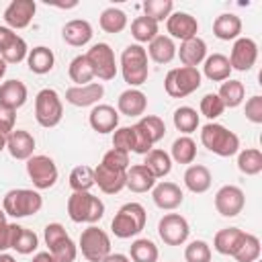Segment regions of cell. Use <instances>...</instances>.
Returning a JSON list of instances; mask_svg holds the SVG:
<instances>
[{
    "label": "cell",
    "mask_w": 262,
    "mask_h": 262,
    "mask_svg": "<svg viewBox=\"0 0 262 262\" xmlns=\"http://www.w3.org/2000/svg\"><path fill=\"white\" fill-rule=\"evenodd\" d=\"M201 143L215 156L231 158L239 151V137L219 123H207L201 129Z\"/></svg>",
    "instance_id": "6da1fadb"
},
{
    "label": "cell",
    "mask_w": 262,
    "mask_h": 262,
    "mask_svg": "<svg viewBox=\"0 0 262 262\" xmlns=\"http://www.w3.org/2000/svg\"><path fill=\"white\" fill-rule=\"evenodd\" d=\"M121 74L123 80L135 88L147 82L149 76V66H147V51L143 49V45L131 43L123 49L121 53Z\"/></svg>",
    "instance_id": "7a4b0ae2"
},
{
    "label": "cell",
    "mask_w": 262,
    "mask_h": 262,
    "mask_svg": "<svg viewBox=\"0 0 262 262\" xmlns=\"http://www.w3.org/2000/svg\"><path fill=\"white\" fill-rule=\"evenodd\" d=\"M145 221H147V213H145L143 205L125 203L115 213V217L111 221V231L121 239H129V237H135L137 233L143 231Z\"/></svg>",
    "instance_id": "3957f363"
},
{
    "label": "cell",
    "mask_w": 262,
    "mask_h": 262,
    "mask_svg": "<svg viewBox=\"0 0 262 262\" xmlns=\"http://www.w3.org/2000/svg\"><path fill=\"white\" fill-rule=\"evenodd\" d=\"M43 207V196L31 188H12L2 199V209L6 215L20 219L39 213Z\"/></svg>",
    "instance_id": "277c9868"
},
{
    "label": "cell",
    "mask_w": 262,
    "mask_h": 262,
    "mask_svg": "<svg viewBox=\"0 0 262 262\" xmlns=\"http://www.w3.org/2000/svg\"><path fill=\"white\" fill-rule=\"evenodd\" d=\"M68 215L74 223L94 225L104 215V203L90 192H72L68 199Z\"/></svg>",
    "instance_id": "5b68a950"
},
{
    "label": "cell",
    "mask_w": 262,
    "mask_h": 262,
    "mask_svg": "<svg viewBox=\"0 0 262 262\" xmlns=\"http://www.w3.org/2000/svg\"><path fill=\"white\" fill-rule=\"evenodd\" d=\"M201 82H203V76H201V72L196 68L180 66V68H172L166 74V78H164V90L172 98H184V96L192 94L194 90H199L201 88Z\"/></svg>",
    "instance_id": "8992f818"
},
{
    "label": "cell",
    "mask_w": 262,
    "mask_h": 262,
    "mask_svg": "<svg viewBox=\"0 0 262 262\" xmlns=\"http://www.w3.org/2000/svg\"><path fill=\"white\" fill-rule=\"evenodd\" d=\"M63 117V104L59 94L53 88H43L35 96V119L41 127H57Z\"/></svg>",
    "instance_id": "52a82bcc"
},
{
    "label": "cell",
    "mask_w": 262,
    "mask_h": 262,
    "mask_svg": "<svg viewBox=\"0 0 262 262\" xmlns=\"http://www.w3.org/2000/svg\"><path fill=\"white\" fill-rule=\"evenodd\" d=\"M45 244L53 258L57 262H74L78 256V246L72 242V237L66 233V227L61 223H47L43 229Z\"/></svg>",
    "instance_id": "ba28073f"
},
{
    "label": "cell",
    "mask_w": 262,
    "mask_h": 262,
    "mask_svg": "<svg viewBox=\"0 0 262 262\" xmlns=\"http://www.w3.org/2000/svg\"><path fill=\"white\" fill-rule=\"evenodd\" d=\"M80 250L88 262H102L111 254V237L104 229L90 225L80 235Z\"/></svg>",
    "instance_id": "9c48e42d"
},
{
    "label": "cell",
    "mask_w": 262,
    "mask_h": 262,
    "mask_svg": "<svg viewBox=\"0 0 262 262\" xmlns=\"http://www.w3.org/2000/svg\"><path fill=\"white\" fill-rule=\"evenodd\" d=\"M86 59L94 72V78L108 82L117 76V59H115V51L111 49L108 43H94L86 51Z\"/></svg>",
    "instance_id": "30bf717a"
},
{
    "label": "cell",
    "mask_w": 262,
    "mask_h": 262,
    "mask_svg": "<svg viewBox=\"0 0 262 262\" xmlns=\"http://www.w3.org/2000/svg\"><path fill=\"white\" fill-rule=\"evenodd\" d=\"M27 174L33 182V186L37 190H45V188H51L55 182H57V166L55 162L49 158V156H31L27 160Z\"/></svg>",
    "instance_id": "8fae6325"
},
{
    "label": "cell",
    "mask_w": 262,
    "mask_h": 262,
    "mask_svg": "<svg viewBox=\"0 0 262 262\" xmlns=\"http://www.w3.org/2000/svg\"><path fill=\"white\" fill-rule=\"evenodd\" d=\"M190 227L180 213H166L158 223V235L166 246H182L188 239Z\"/></svg>",
    "instance_id": "7c38bea8"
},
{
    "label": "cell",
    "mask_w": 262,
    "mask_h": 262,
    "mask_svg": "<svg viewBox=\"0 0 262 262\" xmlns=\"http://www.w3.org/2000/svg\"><path fill=\"white\" fill-rule=\"evenodd\" d=\"M231 70L237 72H250L258 59V45L254 39L250 37H237L233 47H231V55L227 57Z\"/></svg>",
    "instance_id": "4fadbf2b"
},
{
    "label": "cell",
    "mask_w": 262,
    "mask_h": 262,
    "mask_svg": "<svg viewBox=\"0 0 262 262\" xmlns=\"http://www.w3.org/2000/svg\"><path fill=\"white\" fill-rule=\"evenodd\" d=\"M244 205H246V196H244V190L239 186L225 184V186H221L215 192V209L223 217H235V215H239L242 209H244Z\"/></svg>",
    "instance_id": "5bb4252c"
},
{
    "label": "cell",
    "mask_w": 262,
    "mask_h": 262,
    "mask_svg": "<svg viewBox=\"0 0 262 262\" xmlns=\"http://www.w3.org/2000/svg\"><path fill=\"white\" fill-rule=\"evenodd\" d=\"M35 0H12L4 10V23L8 29H27L35 16Z\"/></svg>",
    "instance_id": "9a60e30c"
},
{
    "label": "cell",
    "mask_w": 262,
    "mask_h": 262,
    "mask_svg": "<svg viewBox=\"0 0 262 262\" xmlns=\"http://www.w3.org/2000/svg\"><path fill=\"white\" fill-rule=\"evenodd\" d=\"M166 31L170 35V39H180V41H188L192 37H196L199 33V23L192 14L188 12H172L166 18Z\"/></svg>",
    "instance_id": "2e32d148"
},
{
    "label": "cell",
    "mask_w": 262,
    "mask_h": 262,
    "mask_svg": "<svg viewBox=\"0 0 262 262\" xmlns=\"http://www.w3.org/2000/svg\"><path fill=\"white\" fill-rule=\"evenodd\" d=\"M104 94V86L100 82H90L86 86H70L66 90V102L74 104V106H94L98 104V100Z\"/></svg>",
    "instance_id": "e0dca14e"
},
{
    "label": "cell",
    "mask_w": 262,
    "mask_h": 262,
    "mask_svg": "<svg viewBox=\"0 0 262 262\" xmlns=\"http://www.w3.org/2000/svg\"><path fill=\"white\" fill-rule=\"evenodd\" d=\"M151 199H154L156 207H160L162 211H174L182 205L184 192L174 182H158L151 188Z\"/></svg>",
    "instance_id": "ac0fdd59"
},
{
    "label": "cell",
    "mask_w": 262,
    "mask_h": 262,
    "mask_svg": "<svg viewBox=\"0 0 262 262\" xmlns=\"http://www.w3.org/2000/svg\"><path fill=\"white\" fill-rule=\"evenodd\" d=\"M88 123L96 133H111L119 127V111L111 104H94L88 115Z\"/></svg>",
    "instance_id": "d6986e66"
},
{
    "label": "cell",
    "mask_w": 262,
    "mask_h": 262,
    "mask_svg": "<svg viewBox=\"0 0 262 262\" xmlns=\"http://www.w3.org/2000/svg\"><path fill=\"white\" fill-rule=\"evenodd\" d=\"M125 180H127V172H119V170H111L102 164H98L94 168V184L104 192V194H117L125 188Z\"/></svg>",
    "instance_id": "ffe728a7"
},
{
    "label": "cell",
    "mask_w": 262,
    "mask_h": 262,
    "mask_svg": "<svg viewBox=\"0 0 262 262\" xmlns=\"http://www.w3.org/2000/svg\"><path fill=\"white\" fill-rule=\"evenodd\" d=\"M6 149L14 160H29L35 151V137L25 129H14L6 137Z\"/></svg>",
    "instance_id": "44dd1931"
},
{
    "label": "cell",
    "mask_w": 262,
    "mask_h": 262,
    "mask_svg": "<svg viewBox=\"0 0 262 262\" xmlns=\"http://www.w3.org/2000/svg\"><path fill=\"white\" fill-rule=\"evenodd\" d=\"M117 108L125 117H143V113L147 108V96L137 88H129L119 94Z\"/></svg>",
    "instance_id": "7402d4cb"
},
{
    "label": "cell",
    "mask_w": 262,
    "mask_h": 262,
    "mask_svg": "<svg viewBox=\"0 0 262 262\" xmlns=\"http://www.w3.org/2000/svg\"><path fill=\"white\" fill-rule=\"evenodd\" d=\"M92 35H94V33H92V27H90V23L84 20V18H74V20L66 23L63 29H61L63 41H66L68 45H72V47H84L86 43H90Z\"/></svg>",
    "instance_id": "603a6c76"
},
{
    "label": "cell",
    "mask_w": 262,
    "mask_h": 262,
    "mask_svg": "<svg viewBox=\"0 0 262 262\" xmlns=\"http://www.w3.org/2000/svg\"><path fill=\"white\" fill-rule=\"evenodd\" d=\"M176 55L180 57L182 66L196 68L207 57V43L201 37H192V39L180 43V49H176Z\"/></svg>",
    "instance_id": "cb8c5ba5"
},
{
    "label": "cell",
    "mask_w": 262,
    "mask_h": 262,
    "mask_svg": "<svg viewBox=\"0 0 262 262\" xmlns=\"http://www.w3.org/2000/svg\"><path fill=\"white\" fill-rule=\"evenodd\" d=\"M39 246V237L35 231L18 225V223H10V248L23 256H29L37 250Z\"/></svg>",
    "instance_id": "d4e9b609"
},
{
    "label": "cell",
    "mask_w": 262,
    "mask_h": 262,
    "mask_svg": "<svg viewBox=\"0 0 262 262\" xmlns=\"http://www.w3.org/2000/svg\"><path fill=\"white\" fill-rule=\"evenodd\" d=\"M27 86L20 80H6L0 84V104L6 108H20L27 102Z\"/></svg>",
    "instance_id": "484cf974"
},
{
    "label": "cell",
    "mask_w": 262,
    "mask_h": 262,
    "mask_svg": "<svg viewBox=\"0 0 262 262\" xmlns=\"http://www.w3.org/2000/svg\"><path fill=\"white\" fill-rule=\"evenodd\" d=\"M242 33V18L231 12H223L213 20V35L221 41H235Z\"/></svg>",
    "instance_id": "4316f807"
},
{
    "label": "cell",
    "mask_w": 262,
    "mask_h": 262,
    "mask_svg": "<svg viewBox=\"0 0 262 262\" xmlns=\"http://www.w3.org/2000/svg\"><path fill=\"white\" fill-rule=\"evenodd\" d=\"M154 186H156V178L143 164H135L127 168L125 188H129L131 192H147Z\"/></svg>",
    "instance_id": "83f0119b"
},
{
    "label": "cell",
    "mask_w": 262,
    "mask_h": 262,
    "mask_svg": "<svg viewBox=\"0 0 262 262\" xmlns=\"http://www.w3.org/2000/svg\"><path fill=\"white\" fill-rule=\"evenodd\" d=\"M211 172L207 166H201V164H190L184 172V186L194 192V194H203L211 188Z\"/></svg>",
    "instance_id": "f1b7e54d"
},
{
    "label": "cell",
    "mask_w": 262,
    "mask_h": 262,
    "mask_svg": "<svg viewBox=\"0 0 262 262\" xmlns=\"http://www.w3.org/2000/svg\"><path fill=\"white\" fill-rule=\"evenodd\" d=\"M53 63H55V55L49 47L45 45H39V47H33L29 49V55H27V66L33 74H49L53 70Z\"/></svg>",
    "instance_id": "f546056e"
},
{
    "label": "cell",
    "mask_w": 262,
    "mask_h": 262,
    "mask_svg": "<svg viewBox=\"0 0 262 262\" xmlns=\"http://www.w3.org/2000/svg\"><path fill=\"white\" fill-rule=\"evenodd\" d=\"M203 74L211 82H225V80H229V74H231L229 59L223 53L207 55L205 61H203Z\"/></svg>",
    "instance_id": "4dcf8cb0"
},
{
    "label": "cell",
    "mask_w": 262,
    "mask_h": 262,
    "mask_svg": "<svg viewBox=\"0 0 262 262\" xmlns=\"http://www.w3.org/2000/svg\"><path fill=\"white\" fill-rule=\"evenodd\" d=\"M246 231H242L239 227H225V229H219L213 237V248L223 254V256H233V252L237 250L242 237H244Z\"/></svg>",
    "instance_id": "1f68e13d"
},
{
    "label": "cell",
    "mask_w": 262,
    "mask_h": 262,
    "mask_svg": "<svg viewBox=\"0 0 262 262\" xmlns=\"http://www.w3.org/2000/svg\"><path fill=\"white\" fill-rule=\"evenodd\" d=\"M145 51L156 63H170L176 57V45L168 35H158L154 41H149Z\"/></svg>",
    "instance_id": "d6a6232c"
},
{
    "label": "cell",
    "mask_w": 262,
    "mask_h": 262,
    "mask_svg": "<svg viewBox=\"0 0 262 262\" xmlns=\"http://www.w3.org/2000/svg\"><path fill=\"white\" fill-rule=\"evenodd\" d=\"M143 166H145V168L154 174V178L158 180V178H164V176L170 174V170H172V158H170L168 151L154 147L151 151L145 154V162H143Z\"/></svg>",
    "instance_id": "836d02e7"
},
{
    "label": "cell",
    "mask_w": 262,
    "mask_h": 262,
    "mask_svg": "<svg viewBox=\"0 0 262 262\" xmlns=\"http://www.w3.org/2000/svg\"><path fill=\"white\" fill-rule=\"evenodd\" d=\"M217 96L221 98V102H223L225 108H235V106H239V104L244 102L246 88H244V84H242L239 80H231V78H229V80L221 82Z\"/></svg>",
    "instance_id": "e575fe53"
},
{
    "label": "cell",
    "mask_w": 262,
    "mask_h": 262,
    "mask_svg": "<svg viewBox=\"0 0 262 262\" xmlns=\"http://www.w3.org/2000/svg\"><path fill=\"white\" fill-rule=\"evenodd\" d=\"M237 168L246 176H256L262 172V151L256 147H246L237 151Z\"/></svg>",
    "instance_id": "d590c367"
},
{
    "label": "cell",
    "mask_w": 262,
    "mask_h": 262,
    "mask_svg": "<svg viewBox=\"0 0 262 262\" xmlns=\"http://www.w3.org/2000/svg\"><path fill=\"white\" fill-rule=\"evenodd\" d=\"M158 23L147 18L145 14L143 16H137L133 23H131V37L137 41V45L141 43H149L158 37Z\"/></svg>",
    "instance_id": "8d00e7d4"
},
{
    "label": "cell",
    "mask_w": 262,
    "mask_h": 262,
    "mask_svg": "<svg viewBox=\"0 0 262 262\" xmlns=\"http://www.w3.org/2000/svg\"><path fill=\"white\" fill-rule=\"evenodd\" d=\"M170 158L176 164H192L194 158H196V143L188 135H182V137L174 139L172 149H170Z\"/></svg>",
    "instance_id": "74e56055"
},
{
    "label": "cell",
    "mask_w": 262,
    "mask_h": 262,
    "mask_svg": "<svg viewBox=\"0 0 262 262\" xmlns=\"http://www.w3.org/2000/svg\"><path fill=\"white\" fill-rule=\"evenodd\" d=\"M129 256H131L129 260H133V262H158L160 252H158V246L151 239L139 237V239H135L131 244Z\"/></svg>",
    "instance_id": "f35d334b"
},
{
    "label": "cell",
    "mask_w": 262,
    "mask_h": 262,
    "mask_svg": "<svg viewBox=\"0 0 262 262\" xmlns=\"http://www.w3.org/2000/svg\"><path fill=\"white\" fill-rule=\"evenodd\" d=\"M98 23H100V29L104 31V33H121L125 27H127V14L121 10V8H115V6H111V8H104L102 12H100V18H98Z\"/></svg>",
    "instance_id": "ab89813d"
},
{
    "label": "cell",
    "mask_w": 262,
    "mask_h": 262,
    "mask_svg": "<svg viewBox=\"0 0 262 262\" xmlns=\"http://www.w3.org/2000/svg\"><path fill=\"white\" fill-rule=\"evenodd\" d=\"M68 74H70V80L76 82V86H86L92 82L94 78V72L86 59V55H76L72 61H70V68H68Z\"/></svg>",
    "instance_id": "60d3db41"
},
{
    "label": "cell",
    "mask_w": 262,
    "mask_h": 262,
    "mask_svg": "<svg viewBox=\"0 0 262 262\" xmlns=\"http://www.w3.org/2000/svg\"><path fill=\"white\" fill-rule=\"evenodd\" d=\"M172 121H174V127L184 135L199 129V113L192 106H178L172 115Z\"/></svg>",
    "instance_id": "b9f144b4"
},
{
    "label": "cell",
    "mask_w": 262,
    "mask_h": 262,
    "mask_svg": "<svg viewBox=\"0 0 262 262\" xmlns=\"http://www.w3.org/2000/svg\"><path fill=\"white\" fill-rule=\"evenodd\" d=\"M260 239L254 233H244L237 250L233 252V258L237 262H256L260 258Z\"/></svg>",
    "instance_id": "7bdbcfd3"
},
{
    "label": "cell",
    "mask_w": 262,
    "mask_h": 262,
    "mask_svg": "<svg viewBox=\"0 0 262 262\" xmlns=\"http://www.w3.org/2000/svg\"><path fill=\"white\" fill-rule=\"evenodd\" d=\"M70 186L74 192H90V188L94 186V168L76 166L70 172Z\"/></svg>",
    "instance_id": "ee69618b"
},
{
    "label": "cell",
    "mask_w": 262,
    "mask_h": 262,
    "mask_svg": "<svg viewBox=\"0 0 262 262\" xmlns=\"http://www.w3.org/2000/svg\"><path fill=\"white\" fill-rule=\"evenodd\" d=\"M174 10V2L172 0H145L143 2V12L147 18L160 23L166 20Z\"/></svg>",
    "instance_id": "f6af8a7d"
},
{
    "label": "cell",
    "mask_w": 262,
    "mask_h": 262,
    "mask_svg": "<svg viewBox=\"0 0 262 262\" xmlns=\"http://www.w3.org/2000/svg\"><path fill=\"white\" fill-rule=\"evenodd\" d=\"M137 125L149 135L151 143H158V141L164 139V135H166V125H164V121H162L160 117H156V115H145V117H141V119L137 121Z\"/></svg>",
    "instance_id": "bcb514c9"
},
{
    "label": "cell",
    "mask_w": 262,
    "mask_h": 262,
    "mask_svg": "<svg viewBox=\"0 0 262 262\" xmlns=\"http://www.w3.org/2000/svg\"><path fill=\"white\" fill-rule=\"evenodd\" d=\"M186 262H211V246L203 239H194L184 250Z\"/></svg>",
    "instance_id": "7dc6e473"
},
{
    "label": "cell",
    "mask_w": 262,
    "mask_h": 262,
    "mask_svg": "<svg viewBox=\"0 0 262 262\" xmlns=\"http://www.w3.org/2000/svg\"><path fill=\"white\" fill-rule=\"evenodd\" d=\"M27 55H29V47H27V43H25L23 37H16V39L0 53V57H2L6 63H20L23 59H27Z\"/></svg>",
    "instance_id": "c3c4849f"
},
{
    "label": "cell",
    "mask_w": 262,
    "mask_h": 262,
    "mask_svg": "<svg viewBox=\"0 0 262 262\" xmlns=\"http://www.w3.org/2000/svg\"><path fill=\"white\" fill-rule=\"evenodd\" d=\"M223 111H225V106H223L221 98L217 96V92H209V94H205L201 98V115H205L207 119L213 121V119L221 117Z\"/></svg>",
    "instance_id": "681fc988"
},
{
    "label": "cell",
    "mask_w": 262,
    "mask_h": 262,
    "mask_svg": "<svg viewBox=\"0 0 262 262\" xmlns=\"http://www.w3.org/2000/svg\"><path fill=\"white\" fill-rule=\"evenodd\" d=\"M100 164L106 166V168H111V170L127 172V168H129V154L123 151V149H115V147H111V149L102 156V162H100Z\"/></svg>",
    "instance_id": "f907efd6"
},
{
    "label": "cell",
    "mask_w": 262,
    "mask_h": 262,
    "mask_svg": "<svg viewBox=\"0 0 262 262\" xmlns=\"http://www.w3.org/2000/svg\"><path fill=\"white\" fill-rule=\"evenodd\" d=\"M113 147L115 149H123V151H133L135 147V133H133V125L131 127H117L113 133Z\"/></svg>",
    "instance_id": "816d5d0a"
},
{
    "label": "cell",
    "mask_w": 262,
    "mask_h": 262,
    "mask_svg": "<svg viewBox=\"0 0 262 262\" xmlns=\"http://www.w3.org/2000/svg\"><path fill=\"white\" fill-rule=\"evenodd\" d=\"M246 119L254 125L262 123V96L260 94H254L252 98L246 100Z\"/></svg>",
    "instance_id": "f5cc1de1"
},
{
    "label": "cell",
    "mask_w": 262,
    "mask_h": 262,
    "mask_svg": "<svg viewBox=\"0 0 262 262\" xmlns=\"http://www.w3.org/2000/svg\"><path fill=\"white\" fill-rule=\"evenodd\" d=\"M14 121H16V111L0 104V133L2 135H8L14 131Z\"/></svg>",
    "instance_id": "db71d44e"
},
{
    "label": "cell",
    "mask_w": 262,
    "mask_h": 262,
    "mask_svg": "<svg viewBox=\"0 0 262 262\" xmlns=\"http://www.w3.org/2000/svg\"><path fill=\"white\" fill-rule=\"evenodd\" d=\"M16 37H18V35H16L12 29H8V27H0V53H2V51H4Z\"/></svg>",
    "instance_id": "11a10c76"
},
{
    "label": "cell",
    "mask_w": 262,
    "mask_h": 262,
    "mask_svg": "<svg viewBox=\"0 0 262 262\" xmlns=\"http://www.w3.org/2000/svg\"><path fill=\"white\" fill-rule=\"evenodd\" d=\"M10 248V223L0 225V252H6Z\"/></svg>",
    "instance_id": "9f6ffc18"
},
{
    "label": "cell",
    "mask_w": 262,
    "mask_h": 262,
    "mask_svg": "<svg viewBox=\"0 0 262 262\" xmlns=\"http://www.w3.org/2000/svg\"><path fill=\"white\" fill-rule=\"evenodd\" d=\"M31 262H57L55 258H53V254L51 252H37L35 256H33V260Z\"/></svg>",
    "instance_id": "6f0895ef"
},
{
    "label": "cell",
    "mask_w": 262,
    "mask_h": 262,
    "mask_svg": "<svg viewBox=\"0 0 262 262\" xmlns=\"http://www.w3.org/2000/svg\"><path fill=\"white\" fill-rule=\"evenodd\" d=\"M102 262H131V260H129V256H125V254H108Z\"/></svg>",
    "instance_id": "680465c9"
},
{
    "label": "cell",
    "mask_w": 262,
    "mask_h": 262,
    "mask_svg": "<svg viewBox=\"0 0 262 262\" xmlns=\"http://www.w3.org/2000/svg\"><path fill=\"white\" fill-rule=\"evenodd\" d=\"M0 262H16V258L6 254V252H0Z\"/></svg>",
    "instance_id": "91938a15"
},
{
    "label": "cell",
    "mask_w": 262,
    "mask_h": 262,
    "mask_svg": "<svg viewBox=\"0 0 262 262\" xmlns=\"http://www.w3.org/2000/svg\"><path fill=\"white\" fill-rule=\"evenodd\" d=\"M4 74H6V61L0 57V80L4 78Z\"/></svg>",
    "instance_id": "94428289"
},
{
    "label": "cell",
    "mask_w": 262,
    "mask_h": 262,
    "mask_svg": "<svg viewBox=\"0 0 262 262\" xmlns=\"http://www.w3.org/2000/svg\"><path fill=\"white\" fill-rule=\"evenodd\" d=\"M6 137H8V135H2V133H0V154L6 149Z\"/></svg>",
    "instance_id": "6125c7cd"
},
{
    "label": "cell",
    "mask_w": 262,
    "mask_h": 262,
    "mask_svg": "<svg viewBox=\"0 0 262 262\" xmlns=\"http://www.w3.org/2000/svg\"><path fill=\"white\" fill-rule=\"evenodd\" d=\"M4 223H8L6 221V213H4V209H0V225H4Z\"/></svg>",
    "instance_id": "be15d7a7"
},
{
    "label": "cell",
    "mask_w": 262,
    "mask_h": 262,
    "mask_svg": "<svg viewBox=\"0 0 262 262\" xmlns=\"http://www.w3.org/2000/svg\"><path fill=\"white\" fill-rule=\"evenodd\" d=\"M256 262H258V260H256Z\"/></svg>",
    "instance_id": "e7e4bbea"
}]
</instances>
